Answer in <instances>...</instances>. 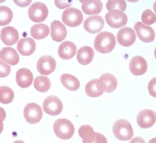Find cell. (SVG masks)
I'll return each mask as SVG.
<instances>
[{
  "label": "cell",
  "instance_id": "15",
  "mask_svg": "<svg viewBox=\"0 0 156 143\" xmlns=\"http://www.w3.org/2000/svg\"><path fill=\"white\" fill-rule=\"evenodd\" d=\"M0 37L5 44L11 46L18 41L19 35L16 29L11 26H7L1 29Z\"/></svg>",
  "mask_w": 156,
  "mask_h": 143
},
{
  "label": "cell",
  "instance_id": "38",
  "mask_svg": "<svg viewBox=\"0 0 156 143\" xmlns=\"http://www.w3.org/2000/svg\"><path fill=\"white\" fill-rule=\"evenodd\" d=\"M129 143H146L144 140L141 137H135L133 138Z\"/></svg>",
  "mask_w": 156,
  "mask_h": 143
},
{
  "label": "cell",
  "instance_id": "6",
  "mask_svg": "<svg viewBox=\"0 0 156 143\" xmlns=\"http://www.w3.org/2000/svg\"><path fill=\"white\" fill-rule=\"evenodd\" d=\"M106 23L113 28H119L127 24V16L126 13L118 10L109 11L106 13Z\"/></svg>",
  "mask_w": 156,
  "mask_h": 143
},
{
  "label": "cell",
  "instance_id": "36",
  "mask_svg": "<svg viewBox=\"0 0 156 143\" xmlns=\"http://www.w3.org/2000/svg\"><path fill=\"white\" fill-rule=\"evenodd\" d=\"M83 143H85V142H83ZM91 143H107V140L103 134L96 132V138L94 141Z\"/></svg>",
  "mask_w": 156,
  "mask_h": 143
},
{
  "label": "cell",
  "instance_id": "4",
  "mask_svg": "<svg viewBox=\"0 0 156 143\" xmlns=\"http://www.w3.org/2000/svg\"><path fill=\"white\" fill-rule=\"evenodd\" d=\"M48 15V7L44 4L41 2H37L32 4L28 9L29 18L35 23H40L44 21Z\"/></svg>",
  "mask_w": 156,
  "mask_h": 143
},
{
  "label": "cell",
  "instance_id": "33",
  "mask_svg": "<svg viewBox=\"0 0 156 143\" xmlns=\"http://www.w3.org/2000/svg\"><path fill=\"white\" fill-rule=\"evenodd\" d=\"M10 72V67L6 63L0 59V77H5Z\"/></svg>",
  "mask_w": 156,
  "mask_h": 143
},
{
  "label": "cell",
  "instance_id": "16",
  "mask_svg": "<svg viewBox=\"0 0 156 143\" xmlns=\"http://www.w3.org/2000/svg\"><path fill=\"white\" fill-rule=\"evenodd\" d=\"M36 48L35 42L29 37L21 38L18 42L17 50L22 55L28 56L34 53Z\"/></svg>",
  "mask_w": 156,
  "mask_h": 143
},
{
  "label": "cell",
  "instance_id": "19",
  "mask_svg": "<svg viewBox=\"0 0 156 143\" xmlns=\"http://www.w3.org/2000/svg\"><path fill=\"white\" fill-rule=\"evenodd\" d=\"M33 81V75L27 68L18 69L16 74V82L18 85L23 88L29 87Z\"/></svg>",
  "mask_w": 156,
  "mask_h": 143
},
{
  "label": "cell",
  "instance_id": "2",
  "mask_svg": "<svg viewBox=\"0 0 156 143\" xmlns=\"http://www.w3.org/2000/svg\"><path fill=\"white\" fill-rule=\"evenodd\" d=\"M112 130L115 136L120 141H129L133 135L131 124L124 119L116 120L113 125Z\"/></svg>",
  "mask_w": 156,
  "mask_h": 143
},
{
  "label": "cell",
  "instance_id": "22",
  "mask_svg": "<svg viewBox=\"0 0 156 143\" xmlns=\"http://www.w3.org/2000/svg\"><path fill=\"white\" fill-rule=\"evenodd\" d=\"M0 58L10 65H15L19 62V55L16 51L10 47H5L0 51Z\"/></svg>",
  "mask_w": 156,
  "mask_h": 143
},
{
  "label": "cell",
  "instance_id": "13",
  "mask_svg": "<svg viewBox=\"0 0 156 143\" xmlns=\"http://www.w3.org/2000/svg\"><path fill=\"white\" fill-rule=\"evenodd\" d=\"M104 24L103 18L99 15H93L88 17L83 22L85 30L91 33H96L102 30Z\"/></svg>",
  "mask_w": 156,
  "mask_h": 143
},
{
  "label": "cell",
  "instance_id": "7",
  "mask_svg": "<svg viewBox=\"0 0 156 143\" xmlns=\"http://www.w3.org/2000/svg\"><path fill=\"white\" fill-rule=\"evenodd\" d=\"M44 111L51 116L59 114L63 110V103L61 100L54 96L47 97L43 103Z\"/></svg>",
  "mask_w": 156,
  "mask_h": 143
},
{
  "label": "cell",
  "instance_id": "10",
  "mask_svg": "<svg viewBox=\"0 0 156 143\" xmlns=\"http://www.w3.org/2000/svg\"><path fill=\"white\" fill-rule=\"evenodd\" d=\"M156 121V113L152 110L140 111L136 116L137 124L142 128L151 127Z\"/></svg>",
  "mask_w": 156,
  "mask_h": 143
},
{
  "label": "cell",
  "instance_id": "41",
  "mask_svg": "<svg viewBox=\"0 0 156 143\" xmlns=\"http://www.w3.org/2000/svg\"><path fill=\"white\" fill-rule=\"evenodd\" d=\"M153 8H154V10L155 12L156 13V1L154 2V4H153Z\"/></svg>",
  "mask_w": 156,
  "mask_h": 143
},
{
  "label": "cell",
  "instance_id": "30",
  "mask_svg": "<svg viewBox=\"0 0 156 143\" xmlns=\"http://www.w3.org/2000/svg\"><path fill=\"white\" fill-rule=\"evenodd\" d=\"M13 18L12 10L6 6H0V26H5L10 23Z\"/></svg>",
  "mask_w": 156,
  "mask_h": 143
},
{
  "label": "cell",
  "instance_id": "34",
  "mask_svg": "<svg viewBox=\"0 0 156 143\" xmlns=\"http://www.w3.org/2000/svg\"><path fill=\"white\" fill-rule=\"evenodd\" d=\"M148 91L151 96L156 98V77L152 78L147 85Z\"/></svg>",
  "mask_w": 156,
  "mask_h": 143
},
{
  "label": "cell",
  "instance_id": "12",
  "mask_svg": "<svg viewBox=\"0 0 156 143\" xmlns=\"http://www.w3.org/2000/svg\"><path fill=\"white\" fill-rule=\"evenodd\" d=\"M134 29L139 39L145 43L154 41L155 34L154 29L150 26L143 24L141 22H136L134 24Z\"/></svg>",
  "mask_w": 156,
  "mask_h": 143
},
{
  "label": "cell",
  "instance_id": "40",
  "mask_svg": "<svg viewBox=\"0 0 156 143\" xmlns=\"http://www.w3.org/2000/svg\"><path fill=\"white\" fill-rule=\"evenodd\" d=\"M148 143H156V138H154L149 140Z\"/></svg>",
  "mask_w": 156,
  "mask_h": 143
},
{
  "label": "cell",
  "instance_id": "3",
  "mask_svg": "<svg viewBox=\"0 0 156 143\" xmlns=\"http://www.w3.org/2000/svg\"><path fill=\"white\" fill-rule=\"evenodd\" d=\"M55 134L62 139H70L74 133L73 124L68 119H58L56 120L53 126Z\"/></svg>",
  "mask_w": 156,
  "mask_h": 143
},
{
  "label": "cell",
  "instance_id": "42",
  "mask_svg": "<svg viewBox=\"0 0 156 143\" xmlns=\"http://www.w3.org/2000/svg\"><path fill=\"white\" fill-rule=\"evenodd\" d=\"M13 143H24L23 141H21V140H19V141H15Z\"/></svg>",
  "mask_w": 156,
  "mask_h": 143
},
{
  "label": "cell",
  "instance_id": "44",
  "mask_svg": "<svg viewBox=\"0 0 156 143\" xmlns=\"http://www.w3.org/2000/svg\"><path fill=\"white\" fill-rule=\"evenodd\" d=\"M4 0H2V1H0V2H4Z\"/></svg>",
  "mask_w": 156,
  "mask_h": 143
},
{
  "label": "cell",
  "instance_id": "23",
  "mask_svg": "<svg viewBox=\"0 0 156 143\" xmlns=\"http://www.w3.org/2000/svg\"><path fill=\"white\" fill-rule=\"evenodd\" d=\"M94 55V51L93 48L88 46H84L78 50L77 59L79 63L82 65H86L92 61Z\"/></svg>",
  "mask_w": 156,
  "mask_h": 143
},
{
  "label": "cell",
  "instance_id": "35",
  "mask_svg": "<svg viewBox=\"0 0 156 143\" xmlns=\"http://www.w3.org/2000/svg\"><path fill=\"white\" fill-rule=\"evenodd\" d=\"M55 5L59 9H64L69 7L71 5L72 2L68 1H55Z\"/></svg>",
  "mask_w": 156,
  "mask_h": 143
},
{
  "label": "cell",
  "instance_id": "28",
  "mask_svg": "<svg viewBox=\"0 0 156 143\" xmlns=\"http://www.w3.org/2000/svg\"><path fill=\"white\" fill-rule=\"evenodd\" d=\"M34 86L37 91L45 92L48 91L51 87V81L46 77L38 76L34 80Z\"/></svg>",
  "mask_w": 156,
  "mask_h": 143
},
{
  "label": "cell",
  "instance_id": "21",
  "mask_svg": "<svg viewBox=\"0 0 156 143\" xmlns=\"http://www.w3.org/2000/svg\"><path fill=\"white\" fill-rule=\"evenodd\" d=\"M76 46L71 41H65L60 44L58 49L59 57L63 60H68L73 58L76 53Z\"/></svg>",
  "mask_w": 156,
  "mask_h": 143
},
{
  "label": "cell",
  "instance_id": "9",
  "mask_svg": "<svg viewBox=\"0 0 156 143\" xmlns=\"http://www.w3.org/2000/svg\"><path fill=\"white\" fill-rule=\"evenodd\" d=\"M56 61L55 59L50 55L41 56L37 63V68L39 73L42 75H48L51 74L55 69Z\"/></svg>",
  "mask_w": 156,
  "mask_h": 143
},
{
  "label": "cell",
  "instance_id": "26",
  "mask_svg": "<svg viewBox=\"0 0 156 143\" xmlns=\"http://www.w3.org/2000/svg\"><path fill=\"white\" fill-rule=\"evenodd\" d=\"M60 80L62 85L70 91H76L80 86V82L78 78L71 74H62L60 77Z\"/></svg>",
  "mask_w": 156,
  "mask_h": 143
},
{
  "label": "cell",
  "instance_id": "25",
  "mask_svg": "<svg viewBox=\"0 0 156 143\" xmlns=\"http://www.w3.org/2000/svg\"><path fill=\"white\" fill-rule=\"evenodd\" d=\"M78 133L80 137L82 139V142L91 143L93 142L96 135V132H94L92 127L89 125H83L81 126L78 130Z\"/></svg>",
  "mask_w": 156,
  "mask_h": 143
},
{
  "label": "cell",
  "instance_id": "5",
  "mask_svg": "<svg viewBox=\"0 0 156 143\" xmlns=\"http://www.w3.org/2000/svg\"><path fill=\"white\" fill-rule=\"evenodd\" d=\"M62 19L63 23L69 27L79 26L83 21L82 12L78 9L71 7L66 9L62 13Z\"/></svg>",
  "mask_w": 156,
  "mask_h": 143
},
{
  "label": "cell",
  "instance_id": "29",
  "mask_svg": "<svg viewBox=\"0 0 156 143\" xmlns=\"http://www.w3.org/2000/svg\"><path fill=\"white\" fill-rule=\"evenodd\" d=\"M14 98V92L13 90L5 86L0 87V102L4 104H7L13 100Z\"/></svg>",
  "mask_w": 156,
  "mask_h": 143
},
{
  "label": "cell",
  "instance_id": "31",
  "mask_svg": "<svg viewBox=\"0 0 156 143\" xmlns=\"http://www.w3.org/2000/svg\"><path fill=\"white\" fill-rule=\"evenodd\" d=\"M126 2L124 0H108L106 3V8L108 11L118 10L121 12L126 9Z\"/></svg>",
  "mask_w": 156,
  "mask_h": 143
},
{
  "label": "cell",
  "instance_id": "32",
  "mask_svg": "<svg viewBox=\"0 0 156 143\" xmlns=\"http://www.w3.org/2000/svg\"><path fill=\"white\" fill-rule=\"evenodd\" d=\"M141 21L144 25H151L156 21V15L151 10L146 9L141 15Z\"/></svg>",
  "mask_w": 156,
  "mask_h": 143
},
{
  "label": "cell",
  "instance_id": "11",
  "mask_svg": "<svg viewBox=\"0 0 156 143\" xmlns=\"http://www.w3.org/2000/svg\"><path fill=\"white\" fill-rule=\"evenodd\" d=\"M117 41L121 46L128 47L132 45L136 40V34L133 29L124 27L119 30L116 36Z\"/></svg>",
  "mask_w": 156,
  "mask_h": 143
},
{
  "label": "cell",
  "instance_id": "1",
  "mask_svg": "<svg viewBox=\"0 0 156 143\" xmlns=\"http://www.w3.org/2000/svg\"><path fill=\"white\" fill-rule=\"evenodd\" d=\"M116 44V38L114 35L109 32H102L98 34L94 40L95 49L102 54L111 52Z\"/></svg>",
  "mask_w": 156,
  "mask_h": 143
},
{
  "label": "cell",
  "instance_id": "14",
  "mask_svg": "<svg viewBox=\"0 0 156 143\" xmlns=\"http://www.w3.org/2000/svg\"><path fill=\"white\" fill-rule=\"evenodd\" d=\"M147 69L146 60L141 56L132 57L129 62V69L131 73L135 75L144 74Z\"/></svg>",
  "mask_w": 156,
  "mask_h": 143
},
{
  "label": "cell",
  "instance_id": "20",
  "mask_svg": "<svg viewBox=\"0 0 156 143\" xmlns=\"http://www.w3.org/2000/svg\"><path fill=\"white\" fill-rule=\"evenodd\" d=\"M82 9L87 15H96L102 9V2L100 0H84L80 1Z\"/></svg>",
  "mask_w": 156,
  "mask_h": 143
},
{
  "label": "cell",
  "instance_id": "39",
  "mask_svg": "<svg viewBox=\"0 0 156 143\" xmlns=\"http://www.w3.org/2000/svg\"><path fill=\"white\" fill-rule=\"evenodd\" d=\"M5 116H6V113L5 110L2 108L0 107V123L2 122V121L5 118Z\"/></svg>",
  "mask_w": 156,
  "mask_h": 143
},
{
  "label": "cell",
  "instance_id": "17",
  "mask_svg": "<svg viewBox=\"0 0 156 143\" xmlns=\"http://www.w3.org/2000/svg\"><path fill=\"white\" fill-rule=\"evenodd\" d=\"M51 36L53 40L60 42L63 40L67 34L65 26L59 21L54 20L51 24Z\"/></svg>",
  "mask_w": 156,
  "mask_h": 143
},
{
  "label": "cell",
  "instance_id": "43",
  "mask_svg": "<svg viewBox=\"0 0 156 143\" xmlns=\"http://www.w3.org/2000/svg\"><path fill=\"white\" fill-rule=\"evenodd\" d=\"M154 56H155V58H156V47L155 48V50H154Z\"/></svg>",
  "mask_w": 156,
  "mask_h": 143
},
{
  "label": "cell",
  "instance_id": "8",
  "mask_svg": "<svg viewBox=\"0 0 156 143\" xmlns=\"http://www.w3.org/2000/svg\"><path fill=\"white\" fill-rule=\"evenodd\" d=\"M42 116L41 107L35 103H27L24 108V116L28 123L34 124L39 122Z\"/></svg>",
  "mask_w": 156,
  "mask_h": 143
},
{
  "label": "cell",
  "instance_id": "18",
  "mask_svg": "<svg viewBox=\"0 0 156 143\" xmlns=\"http://www.w3.org/2000/svg\"><path fill=\"white\" fill-rule=\"evenodd\" d=\"M99 82L103 91L106 92H113L116 89L118 85L116 78L110 73L102 74L99 77Z\"/></svg>",
  "mask_w": 156,
  "mask_h": 143
},
{
  "label": "cell",
  "instance_id": "24",
  "mask_svg": "<svg viewBox=\"0 0 156 143\" xmlns=\"http://www.w3.org/2000/svg\"><path fill=\"white\" fill-rule=\"evenodd\" d=\"M85 91L88 96L97 97L103 94V89L100 85L99 79L94 78L88 82L85 88Z\"/></svg>",
  "mask_w": 156,
  "mask_h": 143
},
{
  "label": "cell",
  "instance_id": "37",
  "mask_svg": "<svg viewBox=\"0 0 156 143\" xmlns=\"http://www.w3.org/2000/svg\"><path fill=\"white\" fill-rule=\"evenodd\" d=\"M13 2L18 6L26 7L31 3L32 1L31 0H13Z\"/></svg>",
  "mask_w": 156,
  "mask_h": 143
},
{
  "label": "cell",
  "instance_id": "27",
  "mask_svg": "<svg viewBox=\"0 0 156 143\" xmlns=\"http://www.w3.org/2000/svg\"><path fill=\"white\" fill-rule=\"evenodd\" d=\"M49 33V27L44 24H34L30 28V35L37 40H41L46 37Z\"/></svg>",
  "mask_w": 156,
  "mask_h": 143
}]
</instances>
